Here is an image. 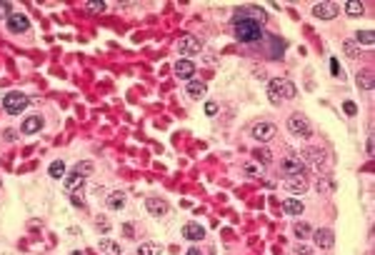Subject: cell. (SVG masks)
Returning <instances> with one entry per match:
<instances>
[{"instance_id":"1","label":"cell","mask_w":375,"mask_h":255,"mask_svg":"<svg viewBox=\"0 0 375 255\" xmlns=\"http://www.w3.org/2000/svg\"><path fill=\"white\" fill-rule=\"evenodd\" d=\"M233 28H235V38L240 42H258L263 38V25L250 18H243L240 13L233 15Z\"/></svg>"},{"instance_id":"2","label":"cell","mask_w":375,"mask_h":255,"mask_svg":"<svg viewBox=\"0 0 375 255\" xmlns=\"http://www.w3.org/2000/svg\"><path fill=\"white\" fill-rule=\"evenodd\" d=\"M295 95H298L295 85H293L290 80H285V78H275V80H270V85H268V100H270L273 105H280V100H290V98H295Z\"/></svg>"},{"instance_id":"3","label":"cell","mask_w":375,"mask_h":255,"mask_svg":"<svg viewBox=\"0 0 375 255\" xmlns=\"http://www.w3.org/2000/svg\"><path fill=\"white\" fill-rule=\"evenodd\" d=\"M280 173L285 178H295V175H305V163L300 155H285L280 160Z\"/></svg>"},{"instance_id":"4","label":"cell","mask_w":375,"mask_h":255,"mask_svg":"<svg viewBox=\"0 0 375 255\" xmlns=\"http://www.w3.org/2000/svg\"><path fill=\"white\" fill-rule=\"evenodd\" d=\"M288 130L298 138H310L313 135V125L305 115H290L288 118Z\"/></svg>"},{"instance_id":"5","label":"cell","mask_w":375,"mask_h":255,"mask_svg":"<svg viewBox=\"0 0 375 255\" xmlns=\"http://www.w3.org/2000/svg\"><path fill=\"white\" fill-rule=\"evenodd\" d=\"M28 98L23 95V93H8L5 98H3V108L10 113V115H20L25 108H28Z\"/></svg>"},{"instance_id":"6","label":"cell","mask_w":375,"mask_h":255,"mask_svg":"<svg viewBox=\"0 0 375 255\" xmlns=\"http://www.w3.org/2000/svg\"><path fill=\"white\" fill-rule=\"evenodd\" d=\"M275 133H278V128H275L273 123H258V125H253V130H250V135H253L258 143H268Z\"/></svg>"},{"instance_id":"7","label":"cell","mask_w":375,"mask_h":255,"mask_svg":"<svg viewBox=\"0 0 375 255\" xmlns=\"http://www.w3.org/2000/svg\"><path fill=\"white\" fill-rule=\"evenodd\" d=\"M8 28H10V33H28V30H30V20H28V15H23V13H10Z\"/></svg>"},{"instance_id":"8","label":"cell","mask_w":375,"mask_h":255,"mask_svg":"<svg viewBox=\"0 0 375 255\" xmlns=\"http://www.w3.org/2000/svg\"><path fill=\"white\" fill-rule=\"evenodd\" d=\"M313 238H315V245L323 248V250H328V248H333V245H335V233L330 230V228H320V230H315V233H313Z\"/></svg>"},{"instance_id":"9","label":"cell","mask_w":375,"mask_h":255,"mask_svg":"<svg viewBox=\"0 0 375 255\" xmlns=\"http://www.w3.org/2000/svg\"><path fill=\"white\" fill-rule=\"evenodd\" d=\"M145 208H148V212L150 215H168V210H170V205H168V200H163V198H148L145 200Z\"/></svg>"},{"instance_id":"10","label":"cell","mask_w":375,"mask_h":255,"mask_svg":"<svg viewBox=\"0 0 375 255\" xmlns=\"http://www.w3.org/2000/svg\"><path fill=\"white\" fill-rule=\"evenodd\" d=\"M178 48H180L183 55H195L198 50H200V40H198L195 35H183L178 40Z\"/></svg>"},{"instance_id":"11","label":"cell","mask_w":375,"mask_h":255,"mask_svg":"<svg viewBox=\"0 0 375 255\" xmlns=\"http://www.w3.org/2000/svg\"><path fill=\"white\" fill-rule=\"evenodd\" d=\"M303 163H310L315 170H320V168L325 165V153L318 150V148H310V150L303 153Z\"/></svg>"},{"instance_id":"12","label":"cell","mask_w":375,"mask_h":255,"mask_svg":"<svg viewBox=\"0 0 375 255\" xmlns=\"http://www.w3.org/2000/svg\"><path fill=\"white\" fill-rule=\"evenodd\" d=\"M313 15L320 20H333L338 15V8L333 3H318V5H313Z\"/></svg>"},{"instance_id":"13","label":"cell","mask_w":375,"mask_h":255,"mask_svg":"<svg viewBox=\"0 0 375 255\" xmlns=\"http://www.w3.org/2000/svg\"><path fill=\"white\" fill-rule=\"evenodd\" d=\"M193 73H195V65H193V63L190 60H178V63H175V75H178L180 80H193Z\"/></svg>"},{"instance_id":"14","label":"cell","mask_w":375,"mask_h":255,"mask_svg":"<svg viewBox=\"0 0 375 255\" xmlns=\"http://www.w3.org/2000/svg\"><path fill=\"white\" fill-rule=\"evenodd\" d=\"M183 235L188 240H203L205 238V228L200 223H185L183 225Z\"/></svg>"},{"instance_id":"15","label":"cell","mask_w":375,"mask_h":255,"mask_svg":"<svg viewBox=\"0 0 375 255\" xmlns=\"http://www.w3.org/2000/svg\"><path fill=\"white\" fill-rule=\"evenodd\" d=\"M285 185H288V190H290V193H295V195H303L305 190H308V180H305V175L288 178V180H285Z\"/></svg>"},{"instance_id":"16","label":"cell","mask_w":375,"mask_h":255,"mask_svg":"<svg viewBox=\"0 0 375 255\" xmlns=\"http://www.w3.org/2000/svg\"><path fill=\"white\" fill-rule=\"evenodd\" d=\"M283 210L288 212V215H303L305 205L300 200H295V198H288V200H283Z\"/></svg>"},{"instance_id":"17","label":"cell","mask_w":375,"mask_h":255,"mask_svg":"<svg viewBox=\"0 0 375 255\" xmlns=\"http://www.w3.org/2000/svg\"><path fill=\"white\" fill-rule=\"evenodd\" d=\"M40 128H43V118L40 115H30V118H25L23 120V133H38L40 130Z\"/></svg>"},{"instance_id":"18","label":"cell","mask_w":375,"mask_h":255,"mask_svg":"<svg viewBox=\"0 0 375 255\" xmlns=\"http://www.w3.org/2000/svg\"><path fill=\"white\" fill-rule=\"evenodd\" d=\"M105 203H108V208H110V210H120V208L125 205V193L115 190V193H110V195H108V200H105Z\"/></svg>"},{"instance_id":"19","label":"cell","mask_w":375,"mask_h":255,"mask_svg":"<svg viewBox=\"0 0 375 255\" xmlns=\"http://www.w3.org/2000/svg\"><path fill=\"white\" fill-rule=\"evenodd\" d=\"M100 250H103L105 255H123L120 245H118L115 240H110V238H103V240H100Z\"/></svg>"},{"instance_id":"20","label":"cell","mask_w":375,"mask_h":255,"mask_svg":"<svg viewBox=\"0 0 375 255\" xmlns=\"http://www.w3.org/2000/svg\"><path fill=\"white\" fill-rule=\"evenodd\" d=\"M205 90H208L205 83H200V80H190V83H188V95H190V98H203Z\"/></svg>"},{"instance_id":"21","label":"cell","mask_w":375,"mask_h":255,"mask_svg":"<svg viewBox=\"0 0 375 255\" xmlns=\"http://www.w3.org/2000/svg\"><path fill=\"white\" fill-rule=\"evenodd\" d=\"M293 230H295V235H298L300 240H305V238H310V235H313V228L308 225L305 220H298V223L293 225Z\"/></svg>"},{"instance_id":"22","label":"cell","mask_w":375,"mask_h":255,"mask_svg":"<svg viewBox=\"0 0 375 255\" xmlns=\"http://www.w3.org/2000/svg\"><path fill=\"white\" fill-rule=\"evenodd\" d=\"M48 173H50V178H55V180L65 178V163H63V160H53L50 168H48Z\"/></svg>"},{"instance_id":"23","label":"cell","mask_w":375,"mask_h":255,"mask_svg":"<svg viewBox=\"0 0 375 255\" xmlns=\"http://www.w3.org/2000/svg\"><path fill=\"white\" fill-rule=\"evenodd\" d=\"M363 10H365V5L360 3V0H350V3L345 5V15H350V18L363 15Z\"/></svg>"},{"instance_id":"24","label":"cell","mask_w":375,"mask_h":255,"mask_svg":"<svg viewBox=\"0 0 375 255\" xmlns=\"http://www.w3.org/2000/svg\"><path fill=\"white\" fill-rule=\"evenodd\" d=\"M355 42H358V45H373V42H375V33L373 30H358L355 33Z\"/></svg>"},{"instance_id":"25","label":"cell","mask_w":375,"mask_h":255,"mask_svg":"<svg viewBox=\"0 0 375 255\" xmlns=\"http://www.w3.org/2000/svg\"><path fill=\"white\" fill-rule=\"evenodd\" d=\"M373 85H375V78H373L370 70H365V73L358 75V88H363V90H373Z\"/></svg>"},{"instance_id":"26","label":"cell","mask_w":375,"mask_h":255,"mask_svg":"<svg viewBox=\"0 0 375 255\" xmlns=\"http://www.w3.org/2000/svg\"><path fill=\"white\" fill-rule=\"evenodd\" d=\"M83 180H85V178H80V175L75 173V170H73L70 175H65V190H68V193H73V190H75L78 185H83Z\"/></svg>"},{"instance_id":"27","label":"cell","mask_w":375,"mask_h":255,"mask_svg":"<svg viewBox=\"0 0 375 255\" xmlns=\"http://www.w3.org/2000/svg\"><path fill=\"white\" fill-rule=\"evenodd\" d=\"M93 170H95V165H93L90 160H83V163H78V165H75V173H78L80 178H88V175H93Z\"/></svg>"},{"instance_id":"28","label":"cell","mask_w":375,"mask_h":255,"mask_svg":"<svg viewBox=\"0 0 375 255\" xmlns=\"http://www.w3.org/2000/svg\"><path fill=\"white\" fill-rule=\"evenodd\" d=\"M253 155H255V160L263 163V165H270V163H273V155H270V150H265V148H255Z\"/></svg>"},{"instance_id":"29","label":"cell","mask_w":375,"mask_h":255,"mask_svg":"<svg viewBox=\"0 0 375 255\" xmlns=\"http://www.w3.org/2000/svg\"><path fill=\"white\" fill-rule=\"evenodd\" d=\"M138 253H140V255H160L163 248H160L158 243H143V245L138 248Z\"/></svg>"},{"instance_id":"30","label":"cell","mask_w":375,"mask_h":255,"mask_svg":"<svg viewBox=\"0 0 375 255\" xmlns=\"http://www.w3.org/2000/svg\"><path fill=\"white\" fill-rule=\"evenodd\" d=\"M85 8L90 13H103L105 10V3H85Z\"/></svg>"},{"instance_id":"31","label":"cell","mask_w":375,"mask_h":255,"mask_svg":"<svg viewBox=\"0 0 375 255\" xmlns=\"http://www.w3.org/2000/svg\"><path fill=\"white\" fill-rule=\"evenodd\" d=\"M343 48H345V53H348L350 58H355V55H358V48L353 45V42H343Z\"/></svg>"},{"instance_id":"32","label":"cell","mask_w":375,"mask_h":255,"mask_svg":"<svg viewBox=\"0 0 375 255\" xmlns=\"http://www.w3.org/2000/svg\"><path fill=\"white\" fill-rule=\"evenodd\" d=\"M343 110H345L348 115H355V113H358V108H355V103H350V100H348V103L343 105Z\"/></svg>"},{"instance_id":"33","label":"cell","mask_w":375,"mask_h":255,"mask_svg":"<svg viewBox=\"0 0 375 255\" xmlns=\"http://www.w3.org/2000/svg\"><path fill=\"white\" fill-rule=\"evenodd\" d=\"M215 113H218V103H213V100L205 103V115H215Z\"/></svg>"},{"instance_id":"34","label":"cell","mask_w":375,"mask_h":255,"mask_svg":"<svg viewBox=\"0 0 375 255\" xmlns=\"http://www.w3.org/2000/svg\"><path fill=\"white\" fill-rule=\"evenodd\" d=\"M0 18H10V3H0Z\"/></svg>"},{"instance_id":"35","label":"cell","mask_w":375,"mask_h":255,"mask_svg":"<svg viewBox=\"0 0 375 255\" xmlns=\"http://www.w3.org/2000/svg\"><path fill=\"white\" fill-rule=\"evenodd\" d=\"M70 200H73V205H78V208H85V203H83L80 193H73V195H70Z\"/></svg>"},{"instance_id":"36","label":"cell","mask_w":375,"mask_h":255,"mask_svg":"<svg viewBox=\"0 0 375 255\" xmlns=\"http://www.w3.org/2000/svg\"><path fill=\"white\" fill-rule=\"evenodd\" d=\"M295 253H298V255H310V248H308V245H303V243H298Z\"/></svg>"},{"instance_id":"37","label":"cell","mask_w":375,"mask_h":255,"mask_svg":"<svg viewBox=\"0 0 375 255\" xmlns=\"http://www.w3.org/2000/svg\"><path fill=\"white\" fill-rule=\"evenodd\" d=\"M98 228H103V230L108 233V230H110V223H108L105 218H98Z\"/></svg>"},{"instance_id":"38","label":"cell","mask_w":375,"mask_h":255,"mask_svg":"<svg viewBox=\"0 0 375 255\" xmlns=\"http://www.w3.org/2000/svg\"><path fill=\"white\" fill-rule=\"evenodd\" d=\"M365 150H368V155H373V135L368 138V145H365Z\"/></svg>"},{"instance_id":"39","label":"cell","mask_w":375,"mask_h":255,"mask_svg":"<svg viewBox=\"0 0 375 255\" xmlns=\"http://www.w3.org/2000/svg\"><path fill=\"white\" fill-rule=\"evenodd\" d=\"M330 68H333V75H338V60H335V58L330 60Z\"/></svg>"},{"instance_id":"40","label":"cell","mask_w":375,"mask_h":255,"mask_svg":"<svg viewBox=\"0 0 375 255\" xmlns=\"http://www.w3.org/2000/svg\"><path fill=\"white\" fill-rule=\"evenodd\" d=\"M123 230H125V235H128V238H133V225H125Z\"/></svg>"},{"instance_id":"41","label":"cell","mask_w":375,"mask_h":255,"mask_svg":"<svg viewBox=\"0 0 375 255\" xmlns=\"http://www.w3.org/2000/svg\"><path fill=\"white\" fill-rule=\"evenodd\" d=\"M185 255H200V253H198V250H195V248H190V250H188V253H185Z\"/></svg>"},{"instance_id":"42","label":"cell","mask_w":375,"mask_h":255,"mask_svg":"<svg viewBox=\"0 0 375 255\" xmlns=\"http://www.w3.org/2000/svg\"><path fill=\"white\" fill-rule=\"evenodd\" d=\"M70 255H83V253H80V250H73V253H70Z\"/></svg>"}]
</instances>
